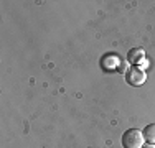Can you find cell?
Here are the masks:
<instances>
[{
    "label": "cell",
    "instance_id": "cell-1",
    "mask_svg": "<svg viewBox=\"0 0 155 148\" xmlns=\"http://www.w3.org/2000/svg\"><path fill=\"white\" fill-rule=\"evenodd\" d=\"M143 133L137 128H129L122 135V146L124 148H142L143 146Z\"/></svg>",
    "mask_w": 155,
    "mask_h": 148
},
{
    "label": "cell",
    "instance_id": "cell-5",
    "mask_svg": "<svg viewBox=\"0 0 155 148\" xmlns=\"http://www.w3.org/2000/svg\"><path fill=\"white\" fill-rule=\"evenodd\" d=\"M142 133H143V140H145V142L155 145V124L147 125V127L142 130Z\"/></svg>",
    "mask_w": 155,
    "mask_h": 148
},
{
    "label": "cell",
    "instance_id": "cell-6",
    "mask_svg": "<svg viewBox=\"0 0 155 148\" xmlns=\"http://www.w3.org/2000/svg\"><path fill=\"white\" fill-rule=\"evenodd\" d=\"M142 148H155V145H152V143H147V145H143Z\"/></svg>",
    "mask_w": 155,
    "mask_h": 148
},
{
    "label": "cell",
    "instance_id": "cell-2",
    "mask_svg": "<svg viewBox=\"0 0 155 148\" xmlns=\"http://www.w3.org/2000/svg\"><path fill=\"white\" fill-rule=\"evenodd\" d=\"M145 79H147V72L140 66H130L125 71V81L130 86H142L145 82Z\"/></svg>",
    "mask_w": 155,
    "mask_h": 148
},
{
    "label": "cell",
    "instance_id": "cell-3",
    "mask_svg": "<svg viewBox=\"0 0 155 148\" xmlns=\"http://www.w3.org/2000/svg\"><path fill=\"white\" fill-rule=\"evenodd\" d=\"M101 66L104 69H107V71H116V69L120 68V59L117 54H106L101 59Z\"/></svg>",
    "mask_w": 155,
    "mask_h": 148
},
{
    "label": "cell",
    "instance_id": "cell-4",
    "mask_svg": "<svg viewBox=\"0 0 155 148\" xmlns=\"http://www.w3.org/2000/svg\"><path fill=\"white\" fill-rule=\"evenodd\" d=\"M145 59V51L143 48H132L127 53V61L130 63L132 66H137L139 63H142Z\"/></svg>",
    "mask_w": 155,
    "mask_h": 148
}]
</instances>
